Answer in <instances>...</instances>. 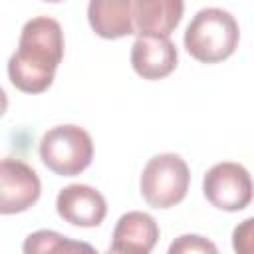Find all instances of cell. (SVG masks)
Here are the masks:
<instances>
[{"mask_svg":"<svg viewBox=\"0 0 254 254\" xmlns=\"http://www.w3.org/2000/svg\"><path fill=\"white\" fill-rule=\"evenodd\" d=\"M56 210L65 222L73 226L93 228L103 222L107 214V202L103 194L93 187L75 183L64 187L58 192Z\"/></svg>","mask_w":254,"mask_h":254,"instance_id":"cell-7","label":"cell"},{"mask_svg":"<svg viewBox=\"0 0 254 254\" xmlns=\"http://www.w3.org/2000/svg\"><path fill=\"white\" fill-rule=\"evenodd\" d=\"M240 40L236 18L222 8L198 10L185 30L187 52L202 64H218L230 58Z\"/></svg>","mask_w":254,"mask_h":254,"instance_id":"cell-2","label":"cell"},{"mask_svg":"<svg viewBox=\"0 0 254 254\" xmlns=\"http://www.w3.org/2000/svg\"><path fill=\"white\" fill-rule=\"evenodd\" d=\"M24 254H99L89 242L67 238L56 230H36L22 244Z\"/></svg>","mask_w":254,"mask_h":254,"instance_id":"cell-12","label":"cell"},{"mask_svg":"<svg viewBox=\"0 0 254 254\" xmlns=\"http://www.w3.org/2000/svg\"><path fill=\"white\" fill-rule=\"evenodd\" d=\"M133 28L139 36H159L169 38L183 18L185 4L181 0H135Z\"/></svg>","mask_w":254,"mask_h":254,"instance_id":"cell-10","label":"cell"},{"mask_svg":"<svg viewBox=\"0 0 254 254\" xmlns=\"http://www.w3.org/2000/svg\"><path fill=\"white\" fill-rule=\"evenodd\" d=\"M206 200L226 212L242 210L252 200V181L246 167L232 161L212 165L202 179Z\"/></svg>","mask_w":254,"mask_h":254,"instance_id":"cell-5","label":"cell"},{"mask_svg":"<svg viewBox=\"0 0 254 254\" xmlns=\"http://www.w3.org/2000/svg\"><path fill=\"white\" fill-rule=\"evenodd\" d=\"M190 171L187 161L175 153H161L147 161L139 189L153 208H171L179 204L189 190Z\"/></svg>","mask_w":254,"mask_h":254,"instance_id":"cell-4","label":"cell"},{"mask_svg":"<svg viewBox=\"0 0 254 254\" xmlns=\"http://www.w3.org/2000/svg\"><path fill=\"white\" fill-rule=\"evenodd\" d=\"M167 254H220L216 244L200 234H181L171 244Z\"/></svg>","mask_w":254,"mask_h":254,"instance_id":"cell-13","label":"cell"},{"mask_svg":"<svg viewBox=\"0 0 254 254\" xmlns=\"http://www.w3.org/2000/svg\"><path fill=\"white\" fill-rule=\"evenodd\" d=\"M6 109H8V95H6V91L0 87V117L6 113Z\"/></svg>","mask_w":254,"mask_h":254,"instance_id":"cell-15","label":"cell"},{"mask_svg":"<svg viewBox=\"0 0 254 254\" xmlns=\"http://www.w3.org/2000/svg\"><path fill=\"white\" fill-rule=\"evenodd\" d=\"M40 159L52 173L75 177L91 165V135L79 125H56L40 139Z\"/></svg>","mask_w":254,"mask_h":254,"instance_id":"cell-3","label":"cell"},{"mask_svg":"<svg viewBox=\"0 0 254 254\" xmlns=\"http://www.w3.org/2000/svg\"><path fill=\"white\" fill-rule=\"evenodd\" d=\"M42 183L38 173L20 159H0V214L24 212L38 202Z\"/></svg>","mask_w":254,"mask_h":254,"instance_id":"cell-6","label":"cell"},{"mask_svg":"<svg viewBox=\"0 0 254 254\" xmlns=\"http://www.w3.org/2000/svg\"><path fill=\"white\" fill-rule=\"evenodd\" d=\"M159 234V224L151 214L129 210L119 216L105 254H151Z\"/></svg>","mask_w":254,"mask_h":254,"instance_id":"cell-8","label":"cell"},{"mask_svg":"<svg viewBox=\"0 0 254 254\" xmlns=\"http://www.w3.org/2000/svg\"><path fill=\"white\" fill-rule=\"evenodd\" d=\"M131 4V0H91L87 6L89 26L105 40L135 34Z\"/></svg>","mask_w":254,"mask_h":254,"instance_id":"cell-11","label":"cell"},{"mask_svg":"<svg viewBox=\"0 0 254 254\" xmlns=\"http://www.w3.org/2000/svg\"><path fill=\"white\" fill-rule=\"evenodd\" d=\"M131 65L143 79H163L177 67V46L169 38L139 36L131 46Z\"/></svg>","mask_w":254,"mask_h":254,"instance_id":"cell-9","label":"cell"},{"mask_svg":"<svg viewBox=\"0 0 254 254\" xmlns=\"http://www.w3.org/2000/svg\"><path fill=\"white\" fill-rule=\"evenodd\" d=\"M64 58V32L56 18L36 16L22 26L16 52L8 60V77L24 93L46 91Z\"/></svg>","mask_w":254,"mask_h":254,"instance_id":"cell-1","label":"cell"},{"mask_svg":"<svg viewBox=\"0 0 254 254\" xmlns=\"http://www.w3.org/2000/svg\"><path fill=\"white\" fill-rule=\"evenodd\" d=\"M252 224L254 218L242 220L232 232V246L236 254H252Z\"/></svg>","mask_w":254,"mask_h":254,"instance_id":"cell-14","label":"cell"}]
</instances>
